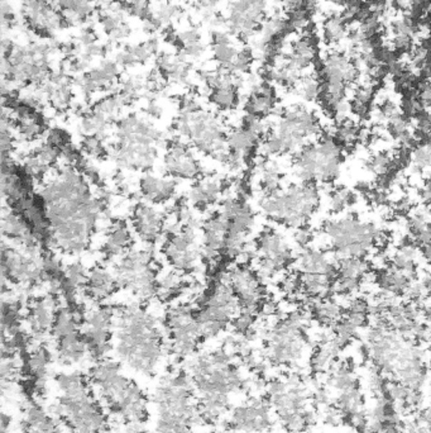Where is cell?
<instances>
[{
	"label": "cell",
	"mask_w": 431,
	"mask_h": 433,
	"mask_svg": "<svg viewBox=\"0 0 431 433\" xmlns=\"http://www.w3.org/2000/svg\"><path fill=\"white\" fill-rule=\"evenodd\" d=\"M276 107V93L275 89L267 83H257L253 86V90L246 99V114L251 116L263 117L269 116L271 112Z\"/></svg>",
	"instance_id": "f1b7e54d"
},
{
	"label": "cell",
	"mask_w": 431,
	"mask_h": 433,
	"mask_svg": "<svg viewBox=\"0 0 431 433\" xmlns=\"http://www.w3.org/2000/svg\"><path fill=\"white\" fill-rule=\"evenodd\" d=\"M329 384L339 393L358 389L359 380L355 375L353 365L349 364V361H344L338 365L329 376Z\"/></svg>",
	"instance_id": "e575fe53"
},
{
	"label": "cell",
	"mask_w": 431,
	"mask_h": 433,
	"mask_svg": "<svg viewBox=\"0 0 431 433\" xmlns=\"http://www.w3.org/2000/svg\"><path fill=\"white\" fill-rule=\"evenodd\" d=\"M233 354V351L223 346L189 359L186 372L193 380L196 394L231 396L246 389L248 381L243 378Z\"/></svg>",
	"instance_id": "5b68a950"
},
{
	"label": "cell",
	"mask_w": 431,
	"mask_h": 433,
	"mask_svg": "<svg viewBox=\"0 0 431 433\" xmlns=\"http://www.w3.org/2000/svg\"><path fill=\"white\" fill-rule=\"evenodd\" d=\"M195 387L185 370L167 372L157 381L151 401L156 410V433H191L201 422Z\"/></svg>",
	"instance_id": "277c9868"
},
{
	"label": "cell",
	"mask_w": 431,
	"mask_h": 433,
	"mask_svg": "<svg viewBox=\"0 0 431 433\" xmlns=\"http://www.w3.org/2000/svg\"><path fill=\"white\" fill-rule=\"evenodd\" d=\"M343 414L337 408H328L324 414V423L329 427H338L341 422Z\"/></svg>",
	"instance_id": "f5cc1de1"
},
{
	"label": "cell",
	"mask_w": 431,
	"mask_h": 433,
	"mask_svg": "<svg viewBox=\"0 0 431 433\" xmlns=\"http://www.w3.org/2000/svg\"><path fill=\"white\" fill-rule=\"evenodd\" d=\"M87 274L85 270L84 266L80 263H70L69 266L65 268V279L69 283L70 285L75 288L76 290L78 289H84L87 281Z\"/></svg>",
	"instance_id": "f35d334b"
},
{
	"label": "cell",
	"mask_w": 431,
	"mask_h": 433,
	"mask_svg": "<svg viewBox=\"0 0 431 433\" xmlns=\"http://www.w3.org/2000/svg\"><path fill=\"white\" fill-rule=\"evenodd\" d=\"M322 125L319 118L302 107L286 109L273 132L277 136L285 154L297 151L304 146L305 139L319 134Z\"/></svg>",
	"instance_id": "4fadbf2b"
},
{
	"label": "cell",
	"mask_w": 431,
	"mask_h": 433,
	"mask_svg": "<svg viewBox=\"0 0 431 433\" xmlns=\"http://www.w3.org/2000/svg\"><path fill=\"white\" fill-rule=\"evenodd\" d=\"M81 148L85 155L92 156V157H104L108 152L104 143V139L99 136H85L81 143Z\"/></svg>",
	"instance_id": "60d3db41"
},
{
	"label": "cell",
	"mask_w": 431,
	"mask_h": 433,
	"mask_svg": "<svg viewBox=\"0 0 431 433\" xmlns=\"http://www.w3.org/2000/svg\"><path fill=\"white\" fill-rule=\"evenodd\" d=\"M258 257L257 274L261 279L273 278L293 261V251L285 239L273 230H264L255 243Z\"/></svg>",
	"instance_id": "9a60e30c"
},
{
	"label": "cell",
	"mask_w": 431,
	"mask_h": 433,
	"mask_svg": "<svg viewBox=\"0 0 431 433\" xmlns=\"http://www.w3.org/2000/svg\"><path fill=\"white\" fill-rule=\"evenodd\" d=\"M61 422L41 404L30 402L25 405L21 422L22 433H63Z\"/></svg>",
	"instance_id": "44dd1931"
},
{
	"label": "cell",
	"mask_w": 431,
	"mask_h": 433,
	"mask_svg": "<svg viewBox=\"0 0 431 433\" xmlns=\"http://www.w3.org/2000/svg\"><path fill=\"white\" fill-rule=\"evenodd\" d=\"M119 433H146L139 425H125Z\"/></svg>",
	"instance_id": "be15d7a7"
},
{
	"label": "cell",
	"mask_w": 431,
	"mask_h": 433,
	"mask_svg": "<svg viewBox=\"0 0 431 433\" xmlns=\"http://www.w3.org/2000/svg\"><path fill=\"white\" fill-rule=\"evenodd\" d=\"M314 401L317 405H329V394L326 389L317 387L314 393Z\"/></svg>",
	"instance_id": "db71d44e"
},
{
	"label": "cell",
	"mask_w": 431,
	"mask_h": 433,
	"mask_svg": "<svg viewBox=\"0 0 431 433\" xmlns=\"http://www.w3.org/2000/svg\"><path fill=\"white\" fill-rule=\"evenodd\" d=\"M113 351L118 361L145 378L157 375L169 351L157 321L139 308L116 310Z\"/></svg>",
	"instance_id": "6da1fadb"
},
{
	"label": "cell",
	"mask_w": 431,
	"mask_h": 433,
	"mask_svg": "<svg viewBox=\"0 0 431 433\" xmlns=\"http://www.w3.org/2000/svg\"><path fill=\"white\" fill-rule=\"evenodd\" d=\"M273 425L269 399L249 398L231 410L225 431L237 433H264Z\"/></svg>",
	"instance_id": "5bb4252c"
},
{
	"label": "cell",
	"mask_w": 431,
	"mask_h": 433,
	"mask_svg": "<svg viewBox=\"0 0 431 433\" xmlns=\"http://www.w3.org/2000/svg\"><path fill=\"white\" fill-rule=\"evenodd\" d=\"M48 145L54 146V148L60 150L62 152L69 148L70 137L69 134L66 132L61 130V128H54V130H50L47 133L46 141H45Z\"/></svg>",
	"instance_id": "f6af8a7d"
},
{
	"label": "cell",
	"mask_w": 431,
	"mask_h": 433,
	"mask_svg": "<svg viewBox=\"0 0 431 433\" xmlns=\"http://www.w3.org/2000/svg\"><path fill=\"white\" fill-rule=\"evenodd\" d=\"M132 242V234L129 228L124 222H116L109 230L108 237L105 241V245L103 246L104 255L113 259L116 256H120L125 252L127 248H129Z\"/></svg>",
	"instance_id": "1f68e13d"
},
{
	"label": "cell",
	"mask_w": 431,
	"mask_h": 433,
	"mask_svg": "<svg viewBox=\"0 0 431 433\" xmlns=\"http://www.w3.org/2000/svg\"><path fill=\"white\" fill-rule=\"evenodd\" d=\"M421 284H423L425 292H426L428 294L431 295V272H428V274H425V275H423Z\"/></svg>",
	"instance_id": "94428289"
},
{
	"label": "cell",
	"mask_w": 431,
	"mask_h": 433,
	"mask_svg": "<svg viewBox=\"0 0 431 433\" xmlns=\"http://www.w3.org/2000/svg\"><path fill=\"white\" fill-rule=\"evenodd\" d=\"M430 370H431V364H430Z\"/></svg>",
	"instance_id": "003e7915"
},
{
	"label": "cell",
	"mask_w": 431,
	"mask_h": 433,
	"mask_svg": "<svg viewBox=\"0 0 431 433\" xmlns=\"http://www.w3.org/2000/svg\"><path fill=\"white\" fill-rule=\"evenodd\" d=\"M421 251H423V259H425L428 263H431V242L430 243L423 245Z\"/></svg>",
	"instance_id": "e7e4bbea"
},
{
	"label": "cell",
	"mask_w": 431,
	"mask_h": 433,
	"mask_svg": "<svg viewBox=\"0 0 431 433\" xmlns=\"http://www.w3.org/2000/svg\"><path fill=\"white\" fill-rule=\"evenodd\" d=\"M368 169L376 175H387L392 168V159L387 154H378L368 161Z\"/></svg>",
	"instance_id": "ee69618b"
},
{
	"label": "cell",
	"mask_w": 431,
	"mask_h": 433,
	"mask_svg": "<svg viewBox=\"0 0 431 433\" xmlns=\"http://www.w3.org/2000/svg\"><path fill=\"white\" fill-rule=\"evenodd\" d=\"M118 280L116 275H112L104 268H94L87 274V281L84 290L86 295L95 302H103L110 298L118 289Z\"/></svg>",
	"instance_id": "4316f807"
},
{
	"label": "cell",
	"mask_w": 431,
	"mask_h": 433,
	"mask_svg": "<svg viewBox=\"0 0 431 433\" xmlns=\"http://www.w3.org/2000/svg\"><path fill=\"white\" fill-rule=\"evenodd\" d=\"M238 79L234 75L228 79L222 85L218 86L214 90L209 93L210 101L216 108L222 110H231L238 105Z\"/></svg>",
	"instance_id": "d6a6232c"
},
{
	"label": "cell",
	"mask_w": 431,
	"mask_h": 433,
	"mask_svg": "<svg viewBox=\"0 0 431 433\" xmlns=\"http://www.w3.org/2000/svg\"><path fill=\"white\" fill-rule=\"evenodd\" d=\"M133 225L140 239L151 245L161 236L163 216L152 205L147 203H139L136 205L133 213Z\"/></svg>",
	"instance_id": "603a6c76"
},
{
	"label": "cell",
	"mask_w": 431,
	"mask_h": 433,
	"mask_svg": "<svg viewBox=\"0 0 431 433\" xmlns=\"http://www.w3.org/2000/svg\"><path fill=\"white\" fill-rule=\"evenodd\" d=\"M119 77V70L116 61L101 62L99 68L90 70L83 77L77 79L76 84L81 93L89 97L92 94L107 89L113 85Z\"/></svg>",
	"instance_id": "cb8c5ba5"
},
{
	"label": "cell",
	"mask_w": 431,
	"mask_h": 433,
	"mask_svg": "<svg viewBox=\"0 0 431 433\" xmlns=\"http://www.w3.org/2000/svg\"><path fill=\"white\" fill-rule=\"evenodd\" d=\"M222 190L223 186L218 179H202L190 189L189 201L195 208L207 209L219 199Z\"/></svg>",
	"instance_id": "4dcf8cb0"
},
{
	"label": "cell",
	"mask_w": 431,
	"mask_h": 433,
	"mask_svg": "<svg viewBox=\"0 0 431 433\" xmlns=\"http://www.w3.org/2000/svg\"><path fill=\"white\" fill-rule=\"evenodd\" d=\"M340 351L341 350L334 343L333 340L328 343L319 345V348H316L315 352L311 355V359H310L311 372L317 374V372L328 370L331 365L334 364V361L337 360Z\"/></svg>",
	"instance_id": "d590c367"
},
{
	"label": "cell",
	"mask_w": 431,
	"mask_h": 433,
	"mask_svg": "<svg viewBox=\"0 0 431 433\" xmlns=\"http://www.w3.org/2000/svg\"><path fill=\"white\" fill-rule=\"evenodd\" d=\"M308 314L322 325H334L341 318V308L330 299H319L310 303Z\"/></svg>",
	"instance_id": "836d02e7"
},
{
	"label": "cell",
	"mask_w": 431,
	"mask_h": 433,
	"mask_svg": "<svg viewBox=\"0 0 431 433\" xmlns=\"http://www.w3.org/2000/svg\"><path fill=\"white\" fill-rule=\"evenodd\" d=\"M175 130L205 155L222 160L227 154L228 133L220 121L211 113L201 108L190 112L180 110Z\"/></svg>",
	"instance_id": "30bf717a"
},
{
	"label": "cell",
	"mask_w": 431,
	"mask_h": 433,
	"mask_svg": "<svg viewBox=\"0 0 431 433\" xmlns=\"http://www.w3.org/2000/svg\"><path fill=\"white\" fill-rule=\"evenodd\" d=\"M147 113L149 116L160 117L161 116V107L157 103H154V101H149V104L147 107Z\"/></svg>",
	"instance_id": "6f0895ef"
},
{
	"label": "cell",
	"mask_w": 431,
	"mask_h": 433,
	"mask_svg": "<svg viewBox=\"0 0 431 433\" xmlns=\"http://www.w3.org/2000/svg\"><path fill=\"white\" fill-rule=\"evenodd\" d=\"M128 10L133 16L146 18L148 16V0H132L128 4Z\"/></svg>",
	"instance_id": "f907efd6"
},
{
	"label": "cell",
	"mask_w": 431,
	"mask_h": 433,
	"mask_svg": "<svg viewBox=\"0 0 431 433\" xmlns=\"http://www.w3.org/2000/svg\"><path fill=\"white\" fill-rule=\"evenodd\" d=\"M196 227L184 225L169 233L165 243V255L169 265L178 271L196 270L202 257V251L196 240Z\"/></svg>",
	"instance_id": "2e32d148"
},
{
	"label": "cell",
	"mask_w": 431,
	"mask_h": 433,
	"mask_svg": "<svg viewBox=\"0 0 431 433\" xmlns=\"http://www.w3.org/2000/svg\"><path fill=\"white\" fill-rule=\"evenodd\" d=\"M213 52H214V59L220 63L223 70L228 69L231 62L234 61L235 56L238 54V51L231 46V43L214 45Z\"/></svg>",
	"instance_id": "b9f144b4"
},
{
	"label": "cell",
	"mask_w": 431,
	"mask_h": 433,
	"mask_svg": "<svg viewBox=\"0 0 431 433\" xmlns=\"http://www.w3.org/2000/svg\"><path fill=\"white\" fill-rule=\"evenodd\" d=\"M348 421H349V425L353 427L355 433H368V416L366 414L364 410H359L355 414H350L348 416Z\"/></svg>",
	"instance_id": "c3c4849f"
},
{
	"label": "cell",
	"mask_w": 431,
	"mask_h": 433,
	"mask_svg": "<svg viewBox=\"0 0 431 433\" xmlns=\"http://www.w3.org/2000/svg\"><path fill=\"white\" fill-rule=\"evenodd\" d=\"M266 393L271 408L288 432L308 431L304 412L308 410V395L297 374L270 380L266 384Z\"/></svg>",
	"instance_id": "9c48e42d"
},
{
	"label": "cell",
	"mask_w": 431,
	"mask_h": 433,
	"mask_svg": "<svg viewBox=\"0 0 431 433\" xmlns=\"http://www.w3.org/2000/svg\"><path fill=\"white\" fill-rule=\"evenodd\" d=\"M420 197L423 201L431 203V184L423 186V189L420 190Z\"/></svg>",
	"instance_id": "91938a15"
},
{
	"label": "cell",
	"mask_w": 431,
	"mask_h": 433,
	"mask_svg": "<svg viewBox=\"0 0 431 433\" xmlns=\"http://www.w3.org/2000/svg\"><path fill=\"white\" fill-rule=\"evenodd\" d=\"M323 232L339 257L366 259L376 242L385 240V233L377 225L363 223L355 216L328 219L324 222Z\"/></svg>",
	"instance_id": "ba28073f"
},
{
	"label": "cell",
	"mask_w": 431,
	"mask_h": 433,
	"mask_svg": "<svg viewBox=\"0 0 431 433\" xmlns=\"http://www.w3.org/2000/svg\"><path fill=\"white\" fill-rule=\"evenodd\" d=\"M201 8L205 10H211L219 3V0H199Z\"/></svg>",
	"instance_id": "6125c7cd"
},
{
	"label": "cell",
	"mask_w": 431,
	"mask_h": 433,
	"mask_svg": "<svg viewBox=\"0 0 431 433\" xmlns=\"http://www.w3.org/2000/svg\"><path fill=\"white\" fill-rule=\"evenodd\" d=\"M431 166V143L416 148L412 155V171L419 172Z\"/></svg>",
	"instance_id": "7bdbcfd3"
},
{
	"label": "cell",
	"mask_w": 431,
	"mask_h": 433,
	"mask_svg": "<svg viewBox=\"0 0 431 433\" xmlns=\"http://www.w3.org/2000/svg\"><path fill=\"white\" fill-rule=\"evenodd\" d=\"M346 24L340 17H331L324 26V36L328 42H338L344 37Z\"/></svg>",
	"instance_id": "ab89813d"
},
{
	"label": "cell",
	"mask_w": 431,
	"mask_h": 433,
	"mask_svg": "<svg viewBox=\"0 0 431 433\" xmlns=\"http://www.w3.org/2000/svg\"><path fill=\"white\" fill-rule=\"evenodd\" d=\"M0 423H1V433H9L12 427V417L3 412L0 417Z\"/></svg>",
	"instance_id": "9f6ffc18"
},
{
	"label": "cell",
	"mask_w": 431,
	"mask_h": 433,
	"mask_svg": "<svg viewBox=\"0 0 431 433\" xmlns=\"http://www.w3.org/2000/svg\"><path fill=\"white\" fill-rule=\"evenodd\" d=\"M51 360L52 355L45 346H37L25 356L24 370L36 393H42L46 387Z\"/></svg>",
	"instance_id": "7402d4cb"
},
{
	"label": "cell",
	"mask_w": 431,
	"mask_h": 433,
	"mask_svg": "<svg viewBox=\"0 0 431 433\" xmlns=\"http://www.w3.org/2000/svg\"><path fill=\"white\" fill-rule=\"evenodd\" d=\"M308 0H284L286 7L291 10H296V9H300Z\"/></svg>",
	"instance_id": "680465c9"
},
{
	"label": "cell",
	"mask_w": 431,
	"mask_h": 433,
	"mask_svg": "<svg viewBox=\"0 0 431 433\" xmlns=\"http://www.w3.org/2000/svg\"><path fill=\"white\" fill-rule=\"evenodd\" d=\"M24 16L34 31L52 37L63 24L65 18L48 0H25Z\"/></svg>",
	"instance_id": "ac0fdd59"
},
{
	"label": "cell",
	"mask_w": 431,
	"mask_h": 433,
	"mask_svg": "<svg viewBox=\"0 0 431 433\" xmlns=\"http://www.w3.org/2000/svg\"><path fill=\"white\" fill-rule=\"evenodd\" d=\"M297 268L302 274L323 275L329 279L333 284L338 276L337 263H333L328 255L319 248H302L297 257Z\"/></svg>",
	"instance_id": "d4e9b609"
},
{
	"label": "cell",
	"mask_w": 431,
	"mask_h": 433,
	"mask_svg": "<svg viewBox=\"0 0 431 433\" xmlns=\"http://www.w3.org/2000/svg\"><path fill=\"white\" fill-rule=\"evenodd\" d=\"M178 41L182 47L190 46L196 42H200V36L195 30H186L178 34Z\"/></svg>",
	"instance_id": "816d5d0a"
},
{
	"label": "cell",
	"mask_w": 431,
	"mask_h": 433,
	"mask_svg": "<svg viewBox=\"0 0 431 433\" xmlns=\"http://www.w3.org/2000/svg\"><path fill=\"white\" fill-rule=\"evenodd\" d=\"M116 278L119 286L129 289L142 301L156 296L158 293V279L152 263L151 248L127 252L116 265Z\"/></svg>",
	"instance_id": "8fae6325"
},
{
	"label": "cell",
	"mask_w": 431,
	"mask_h": 433,
	"mask_svg": "<svg viewBox=\"0 0 431 433\" xmlns=\"http://www.w3.org/2000/svg\"><path fill=\"white\" fill-rule=\"evenodd\" d=\"M293 54L300 56L302 59L311 61L315 57V50L310 43L308 39H301L295 41L293 45Z\"/></svg>",
	"instance_id": "7dc6e473"
},
{
	"label": "cell",
	"mask_w": 431,
	"mask_h": 433,
	"mask_svg": "<svg viewBox=\"0 0 431 433\" xmlns=\"http://www.w3.org/2000/svg\"><path fill=\"white\" fill-rule=\"evenodd\" d=\"M299 93L305 101H313L317 99L322 94V88L314 79L306 78L301 81Z\"/></svg>",
	"instance_id": "bcb514c9"
},
{
	"label": "cell",
	"mask_w": 431,
	"mask_h": 433,
	"mask_svg": "<svg viewBox=\"0 0 431 433\" xmlns=\"http://www.w3.org/2000/svg\"><path fill=\"white\" fill-rule=\"evenodd\" d=\"M162 133L146 118L129 114L116 122V143L112 159L125 170L145 171L154 166Z\"/></svg>",
	"instance_id": "8992f818"
},
{
	"label": "cell",
	"mask_w": 431,
	"mask_h": 433,
	"mask_svg": "<svg viewBox=\"0 0 431 433\" xmlns=\"http://www.w3.org/2000/svg\"><path fill=\"white\" fill-rule=\"evenodd\" d=\"M139 190L145 199L151 203H165L169 201L176 192V181L146 174L139 181Z\"/></svg>",
	"instance_id": "83f0119b"
},
{
	"label": "cell",
	"mask_w": 431,
	"mask_h": 433,
	"mask_svg": "<svg viewBox=\"0 0 431 433\" xmlns=\"http://www.w3.org/2000/svg\"><path fill=\"white\" fill-rule=\"evenodd\" d=\"M165 169L175 179H196L201 174V165L185 143L176 141L165 156Z\"/></svg>",
	"instance_id": "ffe728a7"
},
{
	"label": "cell",
	"mask_w": 431,
	"mask_h": 433,
	"mask_svg": "<svg viewBox=\"0 0 431 433\" xmlns=\"http://www.w3.org/2000/svg\"><path fill=\"white\" fill-rule=\"evenodd\" d=\"M363 403H364V398H363L362 392L358 387V389L339 393L335 404H337V410L343 416L348 417L350 414H355L357 412L362 410Z\"/></svg>",
	"instance_id": "8d00e7d4"
},
{
	"label": "cell",
	"mask_w": 431,
	"mask_h": 433,
	"mask_svg": "<svg viewBox=\"0 0 431 433\" xmlns=\"http://www.w3.org/2000/svg\"><path fill=\"white\" fill-rule=\"evenodd\" d=\"M169 351L178 361L195 355L201 340L200 325L196 319L195 307H175L166 314Z\"/></svg>",
	"instance_id": "7c38bea8"
},
{
	"label": "cell",
	"mask_w": 431,
	"mask_h": 433,
	"mask_svg": "<svg viewBox=\"0 0 431 433\" xmlns=\"http://www.w3.org/2000/svg\"><path fill=\"white\" fill-rule=\"evenodd\" d=\"M59 308V296L54 294L41 296L30 303L27 310V323L33 337L39 339L51 332Z\"/></svg>",
	"instance_id": "d6986e66"
},
{
	"label": "cell",
	"mask_w": 431,
	"mask_h": 433,
	"mask_svg": "<svg viewBox=\"0 0 431 433\" xmlns=\"http://www.w3.org/2000/svg\"><path fill=\"white\" fill-rule=\"evenodd\" d=\"M317 205L319 192L313 183L291 185L285 192L263 195L260 201V207L266 216L293 228L306 225Z\"/></svg>",
	"instance_id": "52a82bcc"
},
{
	"label": "cell",
	"mask_w": 431,
	"mask_h": 433,
	"mask_svg": "<svg viewBox=\"0 0 431 433\" xmlns=\"http://www.w3.org/2000/svg\"><path fill=\"white\" fill-rule=\"evenodd\" d=\"M59 395L50 413L71 433H107L110 414L94 392L87 374L59 372L54 376Z\"/></svg>",
	"instance_id": "7a4b0ae2"
},
{
	"label": "cell",
	"mask_w": 431,
	"mask_h": 433,
	"mask_svg": "<svg viewBox=\"0 0 431 433\" xmlns=\"http://www.w3.org/2000/svg\"><path fill=\"white\" fill-rule=\"evenodd\" d=\"M355 201L357 195L353 192L344 188H339L329 195V209L334 213H339L348 207H352Z\"/></svg>",
	"instance_id": "74e56055"
},
{
	"label": "cell",
	"mask_w": 431,
	"mask_h": 433,
	"mask_svg": "<svg viewBox=\"0 0 431 433\" xmlns=\"http://www.w3.org/2000/svg\"><path fill=\"white\" fill-rule=\"evenodd\" d=\"M87 376L110 417L125 425L142 427L147 423L149 419L148 396L136 380L125 375L120 361L104 359L94 363Z\"/></svg>",
	"instance_id": "3957f363"
},
{
	"label": "cell",
	"mask_w": 431,
	"mask_h": 433,
	"mask_svg": "<svg viewBox=\"0 0 431 433\" xmlns=\"http://www.w3.org/2000/svg\"><path fill=\"white\" fill-rule=\"evenodd\" d=\"M223 433H231V432H228V431H225V432H223Z\"/></svg>",
	"instance_id": "03108f58"
},
{
	"label": "cell",
	"mask_w": 431,
	"mask_h": 433,
	"mask_svg": "<svg viewBox=\"0 0 431 433\" xmlns=\"http://www.w3.org/2000/svg\"><path fill=\"white\" fill-rule=\"evenodd\" d=\"M42 93L46 95L51 105L57 110H65L69 108L71 104L72 90L69 78L63 72L51 74V77L43 84Z\"/></svg>",
	"instance_id": "f546056e"
},
{
	"label": "cell",
	"mask_w": 431,
	"mask_h": 433,
	"mask_svg": "<svg viewBox=\"0 0 431 433\" xmlns=\"http://www.w3.org/2000/svg\"><path fill=\"white\" fill-rule=\"evenodd\" d=\"M223 280L231 286L237 296L240 310H248L257 314L263 305L262 279L258 276L257 271L249 269L246 263H243L224 272Z\"/></svg>",
	"instance_id": "e0dca14e"
},
{
	"label": "cell",
	"mask_w": 431,
	"mask_h": 433,
	"mask_svg": "<svg viewBox=\"0 0 431 433\" xmlns=\"http://www.w3.org/2000/svg\"><path fill=\"white\" fill-rule=\"evenodd\" d=\"M213 41H214V45H227V43H231L229 36H228L225 32L222 31H216L213 33Z\"/></svg>",
	"instance_id": "11a10c76"
},
{
	"label": "cell",
	"mask_w": 431,
	"mask_h": 433,
	"mask_svg": "<svg viewBox=\"0 0 431 433\" xmlns=\"http://www.w3.org/2000/svg\"><path fill=\"white\" fill-rule=\"evenodd\" d=\"M56 342V356L63 366L81 364L89 357L81 331L63 336Z\"/></svg>",
	"instance_id": "484cf974"
},
{
	"label": "cell",
	"mask_w": 431,
	"mask_h": 433,
	"mask_svg": "<svg viewBox=\"0 0 431 433\" xmlns=\"http://www.w3.org/2000/svg\"><path fill=\"white\" fill-rule=\"evenodd\" d=\"M313 237H314V236H313L311 230L308 228L306 225H304V227H300V228H296L293 240H295L296 245H297L299 248H308L310 242L313 241Z\"/></svg>",
	"instance_id": "681fc988"
}]
</instances>
